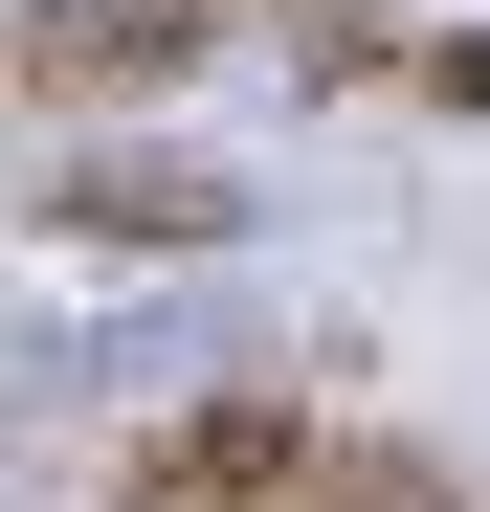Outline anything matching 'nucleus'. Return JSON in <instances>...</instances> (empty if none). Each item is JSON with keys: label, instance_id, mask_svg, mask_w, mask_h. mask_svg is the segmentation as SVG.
<instances>
[{"label": "nucleus", "instance_id": "nucleus-1", "mask_svg": "<svg viewBox=\"0 0 490 512\" xmlns=\"http://www.w3.org/2000/svg\"><path fill=\"white\" fill-rule=\"evenodd\" d=\"M335 423H312L290 379H201L179 423H134V468H112V512H268Z\"/></svg>", "mask_w": 490, "mask_h": 512}, {"label": "nucleus", "instance_id": "nucleus-2", "mask_svg": "<svg viewBox=\"0 0 490 512\" xmlns=\"http://www.w3.org/2000/svg\"><path fill=\"white\" fill-rule=\"evenodd\" d=\"M201 67L179 0H45V23H0V112H156Z\"/></svg>", "mask_w": 490, "mask_h": 512}, {"label": "nucleus", "instance_id": "nucleus-3", "mask_svg": "<svg viewBox=\"0 0 490 512\" xmlns=\"http://www.w3.org/2000/svg\"><path fill=\"white\" fill-rule=\"evenodd\" d=\"M245 201L201 156H45V245H90V268H201Z\"/></svg>", "mask_w": 490, "mask_h": 512}, {"label": "nucleus", "instance_id": "nucleus-4", "mask_svg": "<svg viewBox=\"0 0 490 512\" xmlns=\"http://www.w3.org/2000/svg\"><path fill=\"white\" fill-rule=\"evenodd\" d=\"M268 512H468V490H446L424 446H401V423H335V446H312V468H290Z\"/></svg>", "mask_w": 490, "mask_h": 512}, {"label": "nucleus", "instance_id": "nucleus-5", "mask_svg": "<svg viewBox=\"0 0 490 512\" xmlns=\"http://www.w3.org/2000/svg\"><path fill=\"white\" fill-rule=\"evenodd\" d=\"M179 23H290V0H179Z\"/></svg>", "mask_w": 490, "mask_h": 512}]
</instances>
